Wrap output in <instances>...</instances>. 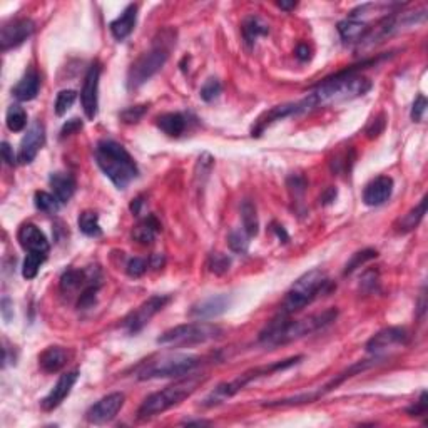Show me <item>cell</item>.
Wrapping results in <instances>:
<instances>
[{"label": "cell", "mask_w": 428, "mask_h": 428, "mask_svg": "<svg viewBox=\"0 0 428 428\" xmlns=\"http://www.w3.org/2000/svg\"><path fill=\"white\" fill-rule=\"evenodd\" d=\"M376 256H378V251H376V249H373V248H366V249H363V251L354 253L353 256H352V260H350L348 263H346L345 271H343V275H345V276L352 275L354 269L360 268V266H361V264H365L366 261L375 260Z\"/></svg>", "instance_id": "cell-35"}, {"label": "cell", "mask_w": 428, "mask_h": 428, "mask_svg": "<svg viewBox=\"0 0 428 428\" xmlns=\"http://www.w3.org/2000/svg\"><path fill=\"white\" fill-rule=\"evenodd\" d=\"M296 5H298L296 2H278V7L283 10H293Z\"/></svg>", "instance_id": "cell-52"}, {"label": "cell", "mask_w": 428, "mask_h": 428, "mask_svg": "<svg viewBox=\"0 0 428 428\" xmlns=\"http://www.w3.org/2000/svg\"><path fill=\"white\" fill-rule=\"evenodd\" d=\"M161 231V223L154 214H149L133 229V240L137 241L139 245H151L156 240L157 233Z\"/></svg>", "instance_id": "cell-26"}, {"label": "cell", "mask_w": 428, "mask_h": 428, "mask_svg": "<svg viewBox=\"0 0 428 428\" xmlns=\"http://www.w3.org/2000/svg\"><path fill=\"white\" fill-rule=\"evenodd\" d=\"M221 91H223L221 82H219L218 79H214V77H211V79H207L206 82L203 84L201 91H199V95H201V99L204 102H213L214 99L219 98Z\"/></svg>", "instance_id": "cell-38"}, {"label": "cell", "mask_w": 428, "mask_h": 428, "mask_svg": "<svg viewBox=\"0 0 428 428\" xmlns=\"http://www.w3.org/2000/svg\"><path fill=\"white\" fill-rule=\"evenodd\" d=\"M34 204H36L37 210L42 211V213L52 214V213H57L60 203L56 196L51 194V192L37 191L36 196H34Z\"/></svg>", "instance_id": "cell-34"}, {"label": "cell", "mask_w": 428, "mask_h": 428, "mask_svg": "<svg viewBox=\"0 0 428 428\" xmlns=\"http://www.w3.org/2000/svg\"><path fill=\"white\" fill-rule=\"evenodd\" d=\"M45 260H47V254L27 253V256L24 260V266H22V276H24L25 280H34Z\"/></svg>", "instance_id": "cell-33"}, {"label": "cell", "mask_w": 428, "mask_h": 428, "mask_svg": "<svg viewBox=\"0 0 428 428\" xmlns=\"http://www.w3.org/2000/svg\"><path fill=\"white\" fill-rule=\"evenodd\" d=\"M408 340H410V335H408V331L405 328H385V330L378 331L375 337L370 338L368 343H366V352L378 357V354L387 352L388 348H393V346L407 345Z\"/></svg>", "instance_id": "cell-14"}, {"label": "cell", "mask_w": 428, "mask_h": 428, "mask_svg": "<svg viewBox=\"0 0 428 428\" xmlns=\"http://www.w3.org/2000/svg\"><path fill=\"white\" fill-rule=\"evenodd\" d=\"M17 240L27 253L49 254V249H51L45 234L34 223H24V225L19 227Z\"/></svg>", "instance_id": "cell-18"}, {"label": "cell", "mask_w": 428, "mask_h": 428, "mask_svg": "<svg viewBox=\"0 0 428 428\" xmlns=\"http://www.w3.org/2000/svg\"><path fill=\"white\" fill-rule=\"evenodd\" d=\"M176 45V32L172 29H164L157 34L153 42V47L148 52L142 54L134 60L127 72V89L136 91L141 86H144L151 77H154L164 64L168 63L169 54Z\"/></svg>", "instance_id": "cell-3"}, {"label": "cell", "mask_w": 428, "mask_h": 428, "mask_svg": "<svg viewBox=\"0 0 428 428\" xmlns=\"http://www.w3.org/2000/svg\"><path fill=\"white\" fill-rule=\"evenodd\" d=\"M302 360H303V357H291V358H288V360L276 361V363H271V365L258 366V368L245 372L243 375L234 378L233 381H227V383L219 385V387L216 388V390L211 393L206 400H204V407H214V405L225 402L226 398L234 396L238 392H241L246 385H249L251 381L258 380V378L269 376L276 372H283V370H288V368H291V366L298 365Z\"/></svg>", "instance_id": "cell-7"}, {"label": "cell", "mask_w": 428, "mask_h": 428, "mask_svg": "<svg viewBox=\"0 0 428 428\" xmlns=\"http://www.w3.org/2000/svg\"><path fill=\"white\" fill-rule=\"evenodd\" d=\"M206 376L204 375H186V378H181L176 383L169 385L164 390L153 393L149 395L144 402L141 403L137 410L139 420H149L153 416H157L169 408L176 407V405L183 403L184 400L189 398L199 387L204 383Z\"/></svg>", "instance_id": "cell-5"}, {"label": "cell", "mask_w": 428, "mask_h": 428, "mask_svg": "<svg viewBox=\"0 0 428 428\" xmlns=\"http://www.w3.org/2000/svg\"><path fill=\"white\" fill-rule=\"evenodd\" d=\"M425 111H427V99H425V95H418V98L415 99L414 107H412V119H414L415 122H420V121H422L423 114H425Z\"/></svg>", "instance_id": "cell-42"}, {"label": "cell", "mask_w": 428, "mask_h": 428, "mask_svg": "<svg viewBox=\"0 0 428 428\" xmlns=\"http://www.w3.org/2000/svg\"><path fill=\"white\" fill-rule=\"evenodd\" d=\"M425 213H427V196H423L422 201L418 203V206H415L410 213L405 214L403 218L400 219L398 231H402V233L414 231L415 227L422 223V219L425 218Z\"/></svg>", "instance_id": "cell-30"}, {"label": "cell", "mask_w": 428, "mask_h": 428, "mask_svg": "<svg viewBox=\"0 0 428 428\" xmlns=\"http://www.w3.org/2000/svg\"><path fill=\"white\" fill-rule=\"evenodd\" d=\"M335 198H337V189L335 188H330L328 191L325 192V194L322 196V203L323 204H330L331 201H335Z\"/></svg>", "instance_id": "cell-50"}, {"label": "cell", "mask_w": 428, "mask_h": 428, "mask_svg": "<svg viewBox=\"0 0 428 428\" xmlns=\"http://www.w3.org/2000/svg\"><path fill=\"white\" fill-rule=\"evenodd\" d=\"M275 231H276V234H278V236H280V238H281V236H283V241H284V243H286V241H288V234H286V233H284L283 226H275Z\"/></svg>", "instance_id": "cell-54"}, {"label": "cell", "mask_w": 428, "mask_h": 428, "mask_svg": "<svg viewBox=\"0 0 428 428\" xmlns=\"http://www.w3.org/2000/svg\"><path fill=\"white\" fill-rule=\"evenodd\" d=\"M126 271L131 278L142 276L148 271V261L142 260V258H133V260H129V263H127Z\"/></svg>", "instance_id": "cell-41"}, {"label": "cell", "mask_w": 428, "mask_h": 428, "mask_svg": "<svg viewBox=\"0 0 428 428\" xmlns=\"http://www.w3.org/2000/svg\"><path fill=\"white\" fill-rule=\"evenodd\" d=\"M231 266V258L223 253H213L207 260V268L214 275H225Z\"/></svg>", "instance_id": "cell-37"}, {"label": "cell", "mask_w": 428, "mask_h": 428, "mask_svg": "<svg viewBox=\"0 0 428 428\" xmlns=\"http://www.w3.org/2000/svg\"><path fill=\"white\" fill-rule=\"evenodd\" d=\"M427 407H428V402H427V392H422V395H420V400L416 402L415 405H412L410 408H408V415L410 416H423L427 414Z\"/></svg>", "instance_id": "cell-43"}, {"label": "cell", "mask_w": 428, "mask_h": 428, "mask_svg": "<svg viewBox=\"0 0 428 428\" xmlns=\"http://www.w3.org/2000/svg\"><path fill=\"white\" fill-rule=\"evenodd\" d=\"M338 311L335 308L323 311V313L311 315L303 319H290L288 315L280 313L273 318L264 330L260 333V343L266 348H276V346L288 345V343L300 340L306 335L315 333L335 322Z\"/></svg>", "instance_id": "cell-2"}, {"label": "cell", "mask_w": 428, "mask_h": 428, "mask_svg": "<svg viewBox=\"0 0 428 428\" xmlns=\"http://www.w3.org/2000/svg\"><path fill=\"white\" fill-rule=\"evenodd\" d=\"M331 288L333 284L322 269H311V271L304 273L295 281V284L284 296L281 313L290 316L296 311H302L308 304L313 303L322 293H328Z\"/></svg>", "instance_id": "cell-6"}, {"label": "cell", "mask_w": 428, "mask_h": 428, "mask_svg": "<svg viewBox=\"0 0 428 428\" xmlns=\"http://www.w3.org/2000/svg\"><path fill=\"white\" fill-rule=\"evenodd\" d=\"M296 57H298L302 63H306V60L311 59V49L308 47L306 44H300L298 47H296Z\"/></svg>", "instance_id": "cell-47"}, {"label": "cell", "mask_w": 428, "mask_h": 428, "mask_svg": "<svg viewBox=\"0 0 428 428\" xmlns=\"http://www.w3.org/2000/svg\"><path fill=\"white\" fill-rule=\"evenodd\" d=\"M124 393H109V395H106L98 403H94L89 408L86 412V420L92 425H104V423L115 418V415L124 407Z\"/></svg>", "instance_id": "cell-12"}, {"label": "cell", "mask_w": 428, "mask_h": 428, "mask_svg": "<svg viewBox=\"0 0 428 428\" xmlns=\"http://www.w3.org/2000/svg\"><path fill=\"white\" fill-rule=\"evenodd\" d=\"M76 99H77V92L72 91V89H65V91H60L59 94H57L56 106H54V109H56V114L64 115L69 109H71L72 106H74Z\"/></svg>", "instance_id": "cell-36"}, {"label": "cell", "mask_w": 428, "mask_h": 428, "mask_svg": "<svg viewBox=\"0 0 428 428\" xmlns=\"http://www.w3.org/2000/svg\"><path fill=\"white\" fill-rule=\"evenodd\" d=\"M171 302V296L168 295H156L151 296L148 302H144L136 311H133L127 318L124 319V328L129 335H136L142 330L149 322L159 313L161 310Z\"/></svg>", "instance_id": "cell-10"}, {"label": "cell", "mask_w": 428, "mask_h": 428, "mask_svg": "<svg viewBox=\"0 0 428 428\" xmlns=\"http://www.w3.org/2000/svg\"><path fill=\"white\" fill-rule=\"evenodd\" d=\"M34 30H36V24L30 19H14V21L3 24L2 30H0V49H2V52H7L24 44L27 38L32 36Z\"/></svg>", "instance_id": "cell-13"}, {"label": "cell", "mask_w": 428, "mask_h": 428, "mask_svg": "<svg viewBox=\"0 0 428 428\" xmlns=\"http://www.w3.org/2000/svg\"><path fill=\"white\" fill-rule=\"evenodd\" d=\"M69 353L63 346H49L38 354V366L44 373H57L67 365Z\"/></svg>", "instance_id": "cell-21"}, {"label": "cell", "mask_w": 428, "mask_h": 428, "mask_svg": "<svg viewBox=\"0 0 428 428\" xmlns=\"http://www.w3.org/2000/svg\"><path fill=\"white\" fill-rule=\"evenodd\" d=\"M241 219H243V229H245V233L248 234L249 238L256 236L258 229H260V221H258L256 206H254L249 199H245L241 204Z\"/></svg>", "instance_id": "cell-29"}, {"label": "cell", "mask_w": 428, "mask_h": 428, "mask_svg": "<svg viewBox=\"0 0 428 428\" xmlns=\"http://www.w3.org/2000/svg\"><path fill=\"white\" fill-rule=\"evenodd\" d=\"M2 157L9 166H15V163H17V159L14 156V149L10 148L9 142H2Z\"/></svg>", "instance_id": "cell-46"}, {"label": "cell", "mask_w": 428, "mask_h": 428, "mask_svg": "<svg viewBox=\"0 0 428 428\" xmlns=\"http://www.w3.org/2000/svg\"><path fill=\"white\" fill-rule=\"evenodd\" d=\"M383 127H385L383 115H380V117L375 119V122H372V124H370L368 129H366V134H368V137H376V136H380L381 131H383Z\"/></svg>", "instance_id": "cell-45"}, {"label": "cell", "mask_w": 428, "mask_h": 428, "mask_svg": "<svg viewBox=\"0 0 428 428\" xmlns=\"http://www.w3.org/2000/svg\"><path fill=\"white\" fill-rule=\"evenodd\" d=\"M249 236L246 233H241V231H234V233L229 234L227 238V245H229L231 251L234 253H246L249 245Z\"/></svg>", "instance_id": "cell-39"}, {"label": "cell", "mask_w": 428, "mask_h": 428, "mask_svg": "<svg viewBox=\"0 0 428 428\" xmlns=\"http://www.w3.org/2000/svg\"><path fill=\"white\" fill-rule=\"evenodd\" d=\"M231 304H233V298L229 295L210 296V298H204L201 302L192 304V308L189 310V316L198 319H211L226 313Z\"/></svg>", "instance_id": "cell-17"}, {"label": "cell", "mask_w": 428, "mask_h": 428, "mask_svg": "<svg viewBox=\"0 0 428 428\" xmlns=\"http://www.w3.org/2000/svg\"><path fill=\"white\" fill-rule=\"evenodd\" d=\"M95 163L117 189H126L139 176L136 161L124 146L113 139H102L95 146Z\"/></svg>", "instance_id": "cell-4"}, {"label": "cell", "mask_w": 428, "mask_h": 428, "mask_svg": "<svg viewBox=\"0 0 428 428\" xmlns=\"http://www.w3.org/2000/svg\"><path fill=\"white\" fill-rule=\"evenodd\" d=\"M141 206H142V198H136L133 201V204H131V211H133L134 214H139V211H141Z\"/></svg>", "instance_id": "cell-51"}, {"label": "cell", "mask_w": 428, "mask_h": 428, "mask_svg": "<svg viewBox=\"0 0 428 428\" xmlns=\"http://www.w3.org/2000/svg\"><path fill=\"white\" fill-rule=\"evenodd\" d=\"M241 32H243V38H245V44L248 45L249 49L256 44L258 37L266 36L269 32V27L263 19H260L258 15H249L243 21L241 25Z\"/></svg>", "instance_id": "cell-27"}, {"label": "cell", "mask_w": 428, "mask_h": 428, "mask_svg": "<svg viewBox=\"0 0 428 428\" xmlns=\"http://www.w3.org/2000/svg\"><path fill=\"white\" fill-rule=\"evenodd\" d=\"M82 129V121L80 119H71V121H67L65 124L63 126V129H60V139H65L69 136H72V134L79 133V131Z\"/></svg>", "instance_id": "cell-44"}, {"label": "cell", "mask_w": 428, "mask_h": 428, "mask_svg": "<svg viewBox=\"0 0 428 428\" xmlns=\"http://www.w3.org/2000/svg\"><path fill=\"white\" fill-rule=\"evenodd\" d=\"M98 273L99 271L87 273L84 271V269H74V268L67 269V271L60 276V291H63L64 295H69V293L77 291L79 288L84 290L89 284V281L98 275Z\"/></svg>", "instance_id": "cell-24"}, {"label": "cell", "mask_w": 428, "mask_h": 428, "mask_svg": "<svg viewBox=\"0 0 428 428\" xmlns=\"http://www.w3.org/2000/svg\"><path fill=\"white\" fill-rule=\"evenodd\" d=\"M10 311H14L12 310V302H10L9 298H3L2 300V316H3V319H5V323H9L10 318H12Z\"/></svg>", "instance_id": "cell-48"}, {"label": "cell", "mask_w": 428, "mask_h": 428, "mask_svg": "<svg viewBox=\"0 0 428 428\" xmlns=\"http://www.w3.org/2000/svg\"><path fill=\"white\" fill-rule=\"evenodd\" d=\"M101 64L95 60L89 67L86 77H84V86L80 91V102H82L84 114L87 119H95L99 109V79H101Z\"/></svg>", "instance_id": "cell-11"}, {"label": "cell", "mask_w": 428, "mask_h": 428, "mask_svg": "<svg viewBox=\"0 0 428 428\" xmlns=\"http://www.w3.org/2000/svg\"><path fill=\"white\" fill-rule=\"evenodd\" d=\"M199 365V358L192 354H169L159 360L142 365L137 372L139 380H156V378L186 376Z\"/></svg>", "instance_id": "cell-9"}, {"label": "cell", "mask_w": 428, "mask_h": 428, "mask_svg": "<svg viewBox=\"0 0 428 428\" xmlns=\"http://www.w3.org/2000/svg\"><path fill=\"white\" fill-rule=\"evenodd\" d=\"M148 113V106H133V107H127L126 111H122L119 117L122 119V122L126 124H136V122L141 121L144 117V114Z\"/></svg>", "instance_id": "cell-40"}, {"label": "cell", "mask_w": 428, "mask_h": 428, "mask_svg": "<svg viewBox=\"0 0 428 428\" xmlns=\"http://www.w3.org/2000/svg\"><path fill=\"white\" fill-rule=\"evenodd\" d=\"M49 183H51L54 196L59 199L60 204L71 201L77 188L74 176L71 172H52L51 177H49Z\"/></svg>", "instance_id": "cell-23"}, {"label": "cell", "mask_w": 428, "mask_h": 428, "mask_svg": "<svg viewBox=\"0 0 428 428\" xmlns=\"http://www.w3.org/2000/svg\"><path fill=\"white\" fill-rule=\"evenodd\" d=\"M77 225H79L80 233H84L86 236L98 238L102 234L101 225H99V214L94 211H84L80 213L79 219H77Z\"/></svg>", "instance_id": "cell-31"}, {"label": "cell", "mask_w": 428, "mask_h": 428, "mask_svg": "<svg viewBox=\"0 0 428 428\" xmlns=\"http://www.w3.org/2000/svg\"><path fill=\"white\" fill-rule=\"evenodd\" d=\"M393 179L390 176H378L370 181L363 189V203L366 206H381L392 198Z\"/></svg>", "instance_id": "cell-19"}, {"label": "cell", "mask_w": 428, "mask_h": 428, "mask_svg": "<svg viewBox=\"0 0 428 428\" xmlns=\"http://www.w3.org/2000/svg\"><path fill=\"white\" fill-rule=\"evenodd\" d=\"M223 335V330L218 325L207 322H194L177 325L171 330L164 331L157 338V345L163 346H192L199 343H207L216 340Z\"/></svg>", "instance_id": "cell-8"}, {"label": "cell", "mask_w": 428, "mask_h": 428, "mask_svg": "<svg viewBox=\"0 0 428 428\" xmlns=\"http://www.w3.org/2000/svg\"><path fill=\"white\" fill-rule=\"evenodd\" d=\"M77 378H79V372L74 370V372H67L64 375H60L57 383L54 385V388L49 392V395L45 396L44 400L41 402V407L44 412H54L57 407H60V403L71 395L72 388L77 383Z\"/></svg>", "instance_id": "cell-16"}, {"label": "cell", "mask_w": 428, "mask_h": 428, "mask_svg": "<svg viewBox=\"0 0 428 428\" xmlns=\"http://www.w3.org/2000/svg\"><path fill=\"white\" fill-rule=\"evenodd\" d=\"M5 124L12 133H21V131H24L27 126V114L24 107H21L19 104H12V106L7 109Z\"/></svg>", "instance_id": "cell-32"}, {"label": "cell", "mask_w": 428, "mask_h": 428, "mask_svg": "<svg viewBox=\"0 0 428 428\" xmlns=\"http://www.w3.org/2000/svg\"><path fill=\"white\" fill-rule=\"evenodd\" d=\"M368 30L370 25L363 21H357V19L348 17L338 24V32H340L343 42H346V44H353V42L360 44L366 37Z\"/></svg>", "instance_id": "cell-25"}, {"label": "cell", "mask_w": 428, "mask_h": 428, "mask_svg": "<svg viewBox=\"0 0 428 428\" xmlns=\"http://www.w3.org/2000/svg\"><path fill=\"white\" fill-rule=\"evenodd\" d=\"M372 63H376V59L365 60V63H361V65H353V67L328 77L322 84H318L304 98L310 109L315 111L318 107H326L331 106V104L352 101V99L365 95L372 89V80L358 74V72H360V67Z\"/></svg>", "instance_id": "cell-1"}, {"label": "cell", "mask_w": 428, "mask_h": 428, "mask_svg": "<svg viewBox=\"0 0 428 428\" xmlns=\"http://www.w3.org/2000/svg\"><path fill=\"white\" fill-rule=\"evenodd\" d=\"M210 422H206V420H186L184 422V425H207Z\"/></svg>", "instance_id": "cell-53"}, {"label": "cell", "mask_w": 428, "mask_h": 428, "mask_svg": "<svg viewBox=\"0 0 428 428\" xmlns=\"http://www.w3.org/2000/svg\"><path fill=\"white\" fill-rule=\"evenodd\" d=\"M45 142V127L41 121L32 122V126L27 129L24 139L21 142V149H19V156L17 161L21 164H30L38 151L42 149Z\"/></svg>", "instance_id": "cell-15"}, {"label": "cell", "mask_w": 428, "mask_h": 428, "mask_svg": "<svg viewBox=\"0 0 428 428\" xmlns=\"http://www.w3.org/2000/svg\"><path fill=\"white\" fill-rule=\"evenodd\" d=\"M38 89H41V79H38L36 69L30 67L27 69L25 74L22 76L21 80H19L17 86L12 89V94L17 101L27 102L37 98Z\"/></svg>", "instance_id": "cell-22"}, {"label": "cell", "mask_w": 428, "mask_h": 428, "mask_svg": "<svg viewBox=\"0 0 428 428\" xmlns=\"http://www.w3.org/2000/svg\"><path fill=\"white\" fill-rule=\"evenodd\" d=\"M164 263H166V260H164L163 254H153V256L149 258V264H151L154 269L163 268Z\"/></svg>", "instance_id": "cell-49"}, {"label": "cell", "mask_w": 428, "mask_h": 428, "mask_svg": "<svg viewBox=\"0 0 428 428\" xmlns=\"http://www.w3.org/2000/svg\"><path fill=\"white\" fill-rule=\"evenodd\" d=\"M136 21H137V5L136 3H129V5L122 10V14L109 24L111 34H113L115 41H124L126 37H129L131 32L134 30V27H136Z\"/></svg>", "instance_id": "cell-20"}, {"label": "cell", "mask_w": 428, "mask_h": 428, "mask_svg": "<svg viewBox=\"0 0 428 428\" xmlns=\"http://www.w3.org/2000/svg\"><path fill=\"white\" fill-rule=\"evenodd\" d=\"M157 127L169 137H179L186 131L188 121L181 113H168L157 117Z\"/></svg>", "instance_id": "cell-28"}]
</instances>
